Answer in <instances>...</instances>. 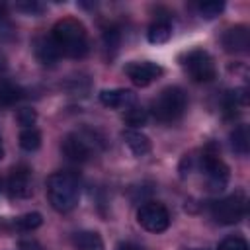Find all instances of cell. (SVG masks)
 Instances as JSON below:
<instances>
[{
  "mask_svg": "<svg viewBox=\"0 0 250 250\" xmlns=\"http://www.w3.org/2000/svg\"><path fill=\"white\" fill-rule=\"evenodd\" d=\"M51 37L55 45L61 51V57L68 59H82L90 51V41H88V31L82 21L74 18H62L53 25Z\"/></svg>",
  "mask_w": 250,
  "mask_h": 250,
  "instance_id": "1",
  "label": "cell"
},
{
  "mask_svg": "<svg viewBox=\"0 0 250 250\" xmlns=\"http://www.w3.org/2000/svg\"><path fill=\"white\" fill-rule=\"evenodd\" d=\"M45 191H47V199L55 211L68 213L78 205L80 180L72 172H53L47 178Z\"/></svg>",
  "mask_w": 250,
  "mask_h": 250,
  "instance_id": "2",
  "label": "cell"
},
{
  "mask_svg": "<svg viewBox=\"0 0 250 250\" xmlns=\"http://www.w3.org/2000/svg\"><path fill=\"white\" fill-rule=\"evenodd\" d=\"M188 107V96L178 86H168L156 94L150 102V115L160 123H172L184 115Z\"/></svg>",
  "mask_w": 250,
  "mask_h": 250,
  "instance_id": "3",
  "label": "cell"
},
{
  "mask_svg": "<svg viewBox=\"0 0 250 250\" xmlns=\"http://www.w3.org/2000/svg\"><path fill=\"white\" fill-rule=\"evenodd\" d=\"M98 145L102 146V143L96 139V133H90V131H74V133H68L62 139L61 150L72 162H88L94 156Z\"/></svg>",
  "mask_w": 250,
  "mask_h": 250,
  "instance_id": "4",
  "label": "cell"
},
{
  "mask_svg": "<svg viewBox=\"0 0 250 250\" xmlns=\"http://www.w3.org/2000/svg\"><path fill=\"white\" fill-rule=\"evenodd\" d=\"M211 215L221 225H234L246 215V193L234 191L223 199L211 203Z\"/></svg>",
  "mask_w": 250,
  "mask_h": 250,
  "instance_id": "5",
  "label": "cell"
},
{
  "mask_svg": "<svg viewBox=\"0 0 250 250\" xmlns=\"http://www.w3.org/2000/svg\"><path fill=\"white\" fill-rule=\"evenodd\" d=\"M182 66L195 82H209L215 78L217 68L213 62V57L203 49H193L182 57Z\"/></svg>",
  "mask_w": 250,
  "mask_h": 250,
  "instance_id": "6",
  "label": "cell"
},
{
  "mask_svg": "<svg viewBox=\"0 0 250 250\" xmlns=\"http://www.w3.org/2000/svg\"><path fill=\"white\" fill-rule=\"evenodd\" d=\"M199 170L203 174L205 186L209 191H221L225 189L227 182H229V166L211 152H203L199 156Z\"/></svg>",
  "mask_w": 250,
  "mask_h": 250,
  "instance_id": "7",
  "label": "cell"
},
{
  "mask_svg": "<svg viewBox=\"0 0 250 250\" xmlns=\"http://www.w3.org/2000/svg\"><path fill=\"white\" fill-rule=\"evenodd\" d=\"M137 223L148 232H164L170 227V213L158 201H146L137 209Z\"/></svg>",
  "mask_w": 250,
  "mask_h": 250,
  "instance_id": "8",
  "label": "cell"
},
{
  "mask_svg": "<svg viewBox=\"0 0 250 250\" xmlns=\"http://www.w3.org/2000/svg\"><path fill=\"white\" fill-rule=\"evenodd\" d=\"M6 189L10 193V197L16 199H25L31 195L33 191V180H31V170L25 164H18L10 170L8 182H6Z\"/></svg>",
  "mask_w": 250,
  "mask_h": 250,
  "instance_id": "9",
  "label": "cell"
},
{
  "mask_svg": "<svg viewBox=\"0 0 250 250\" xmlns=\"http://www.w3.org/2000/svg\"><path fill=\"white\" fill-rule=\"evenodd\" d=\"M162 66L152 62V61H133L129 64H125V74L129 76V80L137 86H148L154 80H158L162 76Z\"/></svg>",
  "mask_w": 250,
  "mask_h": 250,
  "instance_id": "10",
  "label": "cell"
},
{
  "mask_svg": "<svg viewBox=\"0 0 250 250\" xmlns=\"http://www.w3.org/2000/svg\"><path fill=\"white\" fill-rule=\"evenodd\" d=\"M221 43H223L227 53H246L248 47H250V31H248L246 25L229 27L223 33Z\"/></svg>",
  "mask_w": 250,
  "mask_h": 250,
  "instance_id": "11",
  "label": "cell"
},
{
  "mask_svg": "<svg viewBox=\"0 0 250 250\" xmlns=\"http://www.w3.org/2000/svg\"><path fill=\"white\" fill-rule=\"evenodd\" d=\"M100 102L111 109H127L137 104V96L135 92L125 90V88H113V90H102Z\"/></svg>",
  "mask_w": 250,
  "mask_h": 250,
  "instance_id": "12",
  "label": "cell"
},
{
  "mask_svg": "<svg viewBox=\"0 0 250 250\" xmlns=\"http://www.w3.org/2000/svg\"><path fill=\"white\" fill-rule=\"evenodd\" d=\"M33 53L37 57V61L45 66H53L59 59H61V51L55 45L51 35H39L33 39Z\"/></svg>",
  "mask_w": 250,
  "mask_h": 250,
  "instance_id": "13",
  "label": "cell"
},
{
  "mask_svg": "<svg viewBox=\"0 0 250 250\" xmlns=\"http://www.w3.org/2000/svg\"><path fill=\"white\" fill-rule=\"evenodd\" d=\"M121 139L135 156H145L150 152V139L145 133H141L139 129H131V127L125 129L121 133Z\"/></svg>",
  "mask_w": 250,
  "mask_h": 250,
  "instance_id": "14",
  "label": "cell"
},
{
  "mask_svg": "<svg viewBox=\"0 0 250 250\" xmlns=\"http://www.w3.org/2000/svg\"><path fill=\"white\" fill-rule=\"evenodd\" d=\"M146 37H148L150 43H156V45H158V43H166V41L172 37V21H170V18H168V16L156 18V20L150 23V27H148Z\"/></svg>",
  "mask_w": 250,
  "mask_h": 250,
  "instance_id": "15",
  "label": "cell"
},
{
  "mask_svg": "<svg viewBox=\"0 0 250 250\" xmlns=\"http://www.w3.org/2000/svg\"><path fill=\"white\" fill-rule=\"evenodd\" d=\"M72 246L76 250H105L104 240L96 230H78L72 234Z\"/></svg>",
  "mask_w": 250,
  "mask_h": 250,
  "instance_id": "16",
  "label": "cell"
},
{
  "mask_svg": "<svg viewBox=\"0 0 250 250\" xmlns=\"http://www.w3.org/2000/svg\"><path fill=\"white\" fill-rule=\"evenodd\" d=\"M21 98H23V90L18 84H14L10 80H0V105H4V107L14 105Z\"/></svg>",
  "mask_w": 250,
  "mask_h": 250,
  "instance_id": "17",
  "label": "cell"
},
{
  "mask_svg": "<svg viewBox=\"0 0 250 250\" xmlns=\"http://www.w3.org/2000/svg\"><path fill=\"white\" fill-rule=\"evenodd\" d=\"M230 145L234 148V152L238 154H248L250 148V135H248V127L246 125H238L234 127V131L230 133Z\"/></svg>",
  "mask_w": 250,
  "mask_h": 250,
  "instance_id": "18",
  "label": "cell"
},
{
  "mask_svg": "<svg viewBox=\"0 0 250 250\" xmlns=\"http://www.w3.org/2000/svg\"><path fill=\"white\" fill-rule=\"evenodd\" d=\"M123 119H125L127 125H131V129H137V127H141V125L146 123V119H148V111H146L145 107H141V105L135 104V105H131V107L125 109Z\"/></svg>",
  "mask_w": 250,
  "mask_h": 250,
  "instance_id": "19",
  "label": "cell"
},
{
  "mask_svg": "<svg viewBox=\"0 0 250 250\" xmlns=\"http://www.w3.org/2000/svg\"><path fill=\"white\" fill-rule=\"evenodd\" d=\"M20 146L23 150H37L41 146V133L35 129V127H29V129H21L20 133Z\"/></svg>",
  "mask_w": 250,
  "mask_h": 250,
  "instance_id": "20",
  "label": "cell"
},
{
  "mask_svg": "<svg viewBox=\"0 0 250 250\" xmlns=\"http://www.w3.org/2000/svg\"><path fill=\"white\" fill-rule=\"evenodd\" d=\"M41 223H43V217L39 213H25V215H21V217H18L14 221V227L18 230L27 232V230H33V229L41 227Z\"/></svg>",
  "mask_w": 250,
  "mask_h": 250,
  "instance_id": "21",
  "label": "cell"
},
{
  "mask_svg": "<svg viewBox=\"0 0 250 250\" xmlns=\"http://www.w3.org/2000/svg\"><path fill=\"white\" fill-rule=\"evenodd\" d=\"M119 41H121V33H119V29L115 25H109V27L104 29V47H105L107 53L113 55L117 51V47H119Z\"/></svg>",
  "mask_w": 250,
  "mask_h": 250,
  "instance_id": "22",
  "label": "cell"
},
{
  "mask_svg": "<svg viewBox=\"0 0 250 250\" xmlns=\"http://www.w3.org/2000/svg\"><path fill=\"white\" fill-rule=\"evenodd\" d=\"M217 250H248V242L242 236H227L219 242Z\"/></svg>",
  "mask_w": 250,
  "mask_h": 250,
  "instance_id": "23",
  "label": "cell"
},
{
  "mask_svg": "<svg viewBox=\"0 0 250 250\" xmlns=\"http://www.w3.org/2000/svg\"><path fill=\"white\" fill-rule=\"evenodd\" d=\"M16 119H18V123H20L23 129H29V127L35 125L37 113H35V109H31V107H21V109L16 113Z\"/></svg>",
  "mask_w": 250,
  "mask_h": 250,
  "instance_id": "24",
  "label": "cell"
},
{
  "mask_svg": "<svg viewBox=\"0 0 250 250\" xmlns=\"http://www.w3.org/2000/svg\"><path fill=\"white\" fill-rule=\"evenodd\" d=\"M197 8L203 18H215L225 10V4L223 2H201Z\"/></svg>",
  "mask_w": 250,
  "mask_h": 250,
  "instance_id": "25",
  "label": "cell"
},
{
  "mask_svg": "<svg viewBox=\"0 0 250 250\" xmlns=\"http://www.w3.org/2000/svg\"><path fill=\"white\" fill-rule=\"evenodd\" d=\"M16 8L21 10V12H25V14H31V16L43 12V6L39 2H20V4H16Z\"/></svg>",
  "mask_w": 250,
  "mask_h": 250,
  "instance_id": "26",
  "label": "cell"
},
{
  "mask_svg": "<svg viewBox=\"0 0 250 250\" xmlns=\"http://www.w3.org/2000/svg\"><path fill=\"white\" fill-rule=\"evenodd\" d=\"M18 250H41V244L33 238H21L18 242Z\"/></svg>",
  "mask_w": 250,
  "mask_h": 250,
  "instance_id": "27",
  "label": "cell"
},
{
  "mask_svg": "<svg viewBox=\"0 0 250 250\" xmlns=\"http://www.w3.org/2000/svg\"><path fill=\"white\" fill-rule=\"evenodd\" d=\"M117 250H145V248L139 246V244H135V242H121L117 246Z\"/></svg>",
  "mask_w": 250,
  "mask_h": 250,
  "instance_id": "28",
  "label": "cell"
},
{
  "mask_svg": "<svg viewBox=\"0 0 250 250\" xmlns=\"http://www.w3.org/2000/svg\"><path fill=\"white\" fill-rule=\"evenodd\" d=\"M2 68H6V61H4V57L0 55V70H2Z\"/></svg>",
  "mask_w": 250,
  "mask_h": 250,
  "instance_id": "29",
  "label": "cell"
},
{
  "mask_svg": "<svg viewBox=\"0 0 250 250\" xmlns=\"http://www.w3.org/2000/svg\"><path fill=\"white\" fill-rule=\"evenodd\" d=\"M4 156V146H2V137H0V158Z\"/></svg>",
  "mask_w": 250,
  "mask_h": 250,
  "instance_id": "30",
  "label": "cell"
},
{
  "mask_svg": "<svg viewBox=\"0 0 250 250\" xmlns=\"http://www.w3.org/2000/svg\"><path fill=\"white\" fill-rule=\"evenodd\" d=\"M193 250H205V248H193Z\"/></svg>",
  "mask_w": 250,
  "mask_h": 250,
  "instance_id": "31",
  "label": "cell"
}]
</instances>
